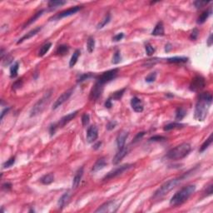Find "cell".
Masks as SVG:
<instances>
[{
	"mask_svg": "<svg viewBox=\"0 0 213 213\" xmlns=\"http://www.w3.org/2000/svg\"><path fill=\"white\" fill-rule=\"evenodd\" d=\"M80 53H81V52H80L79 49H77V50L73 53L72 58L70 59V62H69V67H70V68H72L73 66L76 64V62H78V59L79 58Z\"/></svg>",
	"mask_w": 213,
	"mask_h": 213,
	"instance_id": "83f0119b",
	"label": "cell"
},
{
	"mask_svg": "<svg viewBox=\"0 0 213 213\" xmlns=\"http://www.w3.org/2000/svg\"><path fill=\"white\" fill-rule=\"evenodd\" d=\"M14 163H15V157H12L11 158L8 159L7 162H5V163L3 164V166H4V168H8V167H10V166H13V165L14 164Z\"/></svg>",
	"mask_w": 213,
	"mask_h": 213,
	"instance_id": "b9f144b4",
	"label": "cell"
},
{
	"mask_svg": "<svg viewBox=\"0 0 213 213\" xmlns=\"http://www.w3.org/2000/svg\"><path fill=\"white\" fill-rule=\"evenodd\" d=\"M83 175V167H80L75 173V176L72 180V188H77L80 184V181L82 180V177Z\"/></svg>",
	"mask_w": 213,
	"mask_h": 213,
	"instance_id": "ac0fdd59",
	"label": "cell"
},
{
	"mask_svg": "<svg viewBox=\"0 0 213 213\" xmlns=\"http://www.w3.org/2000/svg\"><path fill=\"white\" fill-rule=\"evenodd\" d=\"M54 181V176L53 173H48L44 175V177H42L40 178V181L41 183H43L44 185H49L52 182H53Z\"/></svg>",
	"mask_w": 213,
	"mask_h": 213,
	"instance_id": "603a6c76",
	"label": "cell"
},
{
	"mask_svg": "<svg viewBox=\"0 0 213 213\" xmlns=\"http://www.w3.org/2000/svg\"><path fill=\"white\" fill-rule=\"evenodd\" d=\"M132 167H133V165H132V164H124V165H122V166H117L115 169L110 171L108 173L103 177L102 180L108 181L110 180V179H112V178L117 177V176H120V175L123 174L124 172L128 171V170L131 169Z\"/></svg>",
	"mask_w": 213,
	"mask_h": 213,
	"instance_id": "8992f818",
	"label": "cell"
},
{
	"mask_svg": "<svg viewBox=\"0 0 213 213\" xmlns=\"http://www.w3.org/2000/svg\"><path fill=\"white\" fill-rule=\"evenodd\" d=\"M112 106V100L111 99H108L107 101H106V102H105V107L107 108H111Z\"/></svg>",
	"mask_w": 213,
	"mask_h": 213,
	"instance_id": "11a10c76",
	"label": "cell"
},
{
	"mask_svg": "<svg viewBox=\"0 0 213 213\" xmlns=\"http://www.w3.org/2000/svg\"><path fill=\"white\" fill-rule=\"evenodd\" d=\"M127 137H128V132L126 131H122L117 135V145L118 150L125 147V143H126V140Z\"/></svg>",
	"mask_w": 213,
	"mask_h": 213,
	"instance_id": "9a60e30c",
	"label": "cell"
},
{
	"mask_svg": "<svg viewBox=\"0 0 213 213\" xmlns=\"http://www.w3.org/2000/svg\"><path fill=\"white\" fill-rule=\"evenodd\" d=\"M212 43H213L212 34H210L209 38H208V40H207V45H208L209 47H211V46L212 45Z\"/></svg>",
	"mask_w": 213,
	"mask_h": 213,
	"instance_id": "6f0895ef",
	"label": "cell"
},
{
	"mask_svg": "<svg viewBox=\"0 0 213 213\" xmlns=\"http://www.w3.org/2000/svg\"><path fill=\"white\" fill-rule=\"evenodd\" d=\"M188 58L186 57H172L166 59L167 62L170 63H180V62H187Z\"/></svg>",
	"mask_w": 213,
	"mask_h": 213,
	"instance_id": "484cf974",
	"label": "cell"
},
{
	"mask_svg": "<svg viewBox=\"0 0 213 213\" xmlns=\"http://www.w3.org/2000/svg\"><path fill=\"white\" fill-rule=\"evenodd\" d=\"M81 8H82V7H81V6H75V7L70 8H68V9L64 10V11L61 12L60 14H58V15H56V16H55L53 18H54V19H61V18H62L68 17V16H71V15L74 14L78 13V12L79 11Z\"/></svg>",
	"mask_w": 213,
	"mask_h": 213,
	"instance_id": "7c38bea8",
	"label": "cell"
},
{
	"mask_svg": "<svg viewBox=\"0 0 213 213\" xmlns=\"http://www.w3.org/2000/svg\"><path fill=\"white\" fill-rule=\"evenodd\" d=\"M72 93V88L64 92V93L62 94L60 97H58V99L54 102V103L53 105V109H57L58 108H59L60 106H62L67 100H68V98L71 97Z\"/></svg>",
	"mask_w": 213,
	"mask_h": 213,
	"instance_id": "30bf717a",
	"label": "cell"
},
{
	"mask_svg": "<svg viewBox=\"0 0 213 213\" xmlns=\"http://www.w3.org/2000/svg\"><path fill=\"white\" fill-rule=\"evenodd\" d=\"M41 27H37V28H35V29H33V30H31L30 32H29L28 33H26L25 35H23V36L20 38V39L18 40V42H17V44H22L23 41H25V40H28L29 39V38H31L32 37H33L34 35H36L37 33L39 32L40 30H41Z\"/></svg>",
	"mask_w": 213,
	"mask_h": 213,
	"instance_id": "d6986e66",
	"label": "cell"
},
{
	"mask_svg": "<svg viewBox=\"0 0 213 213\" xmlns=\"http://www.w3.org/2000/svg\"><path fill=\"white\" fill-rule=\"evenodd\" d=\"M212 103V95L210 93L200 94L195 108V118L197 121H204L207 116L210 106Z\"/></svg>",
	"mask_w": 213,
	"mask_h": 213,
	"instance_id": "6da1fadb",
	"label": "cell"
},
{
	"mask_svg": "<svg viewBox=\"0 0 213 213\" xmlns=\"http://www.w3.org/2000/svg\"><path fill=\"white\" fill-rule=\"evenodd\" d=\"M69 51V47L67 45H60L58 46V47L56 50V54L60 55V56H63L66 53H68Z\"/></svg>",
	"mask_w": 213,
	"mask_h": 213,
	"instance_id": "1f68e13d",
	"label": "cell"
},
{
	"mask_svg": "<svg viewBox=\"0 0 213 213\" xmlns=\"http://www.w3.org/2000/svg\"><path fill=\"white\" fill-rule=\"evenodd\" d=\"M156 78H157V72H151L150 74H148V76L146 77L145 80H146L147 83H153L156 80Z\"/></svg>",
	"mask_w": 213,
	"mask_h": 213,
	"instance_id": "ab89813d",
	"label": "cell"
},
{
	"mask_svg": "<svg viewBox=\"0 0 213 213\" xmlns=\"http://www.w3.org/2000/svg\"><path fill=\"white\" fill-rule=\"evenodd\" d=\"M123 37H124V34H123V33H120L113 37V38H112V40H113L114 42H118V41H120V40L123 39Z\"/></svg>",
	"mask_w": 213,
	"mask_h": 213,
	"instance_id": "816d5d0a",
	"label": "cell"
},
{
	"mask_svg": "<svg viewBox=\"0 0 213 213\" xmlns=\"http://www.w3.org/2000/svg\"><path fill=\"white\" fill-rule=\"evenodd\" d=\"M211 142H212V134H211L210 137L206 139V141L203 142V144L201 146V148H200V149H199V152H204L206 148H208L210 145L211 144Z\"/></svg>",
	"mask_w": 213,
	"mask_h": 213,
	"instance_id": "836d02e7",
	"label": "cell"
},
{
	"mask_svg": "<svg viewBox=\"0 0 213 213\" xmlns=\"http://www.w3.org/2000/svg\"><path fill=\"white\" fill-rule=\"evenodd\" d=\"M22 86H23V80L18 79L17 80V81H15L14 83V84H13V89H14V90H17V89H18V88H20Z\"/></svg>",
	"mask_w": 213,
	"mask_h": 213,
	"instance_id": "f6af8a7d",
	"label": "cell"
},
{
	"mask_svg": "<svg viewBox=\"0 0 213 213\" xmlns=\"http://www.w3.org/2000/svg\"><path fill=\"white\" fill-rule=\"evenodd\" d=\"M87 50H88V52H89L90 53L93 52L94 48H95V40H94L93 37H89V38H88L87 42Z\"/></svg>",
	"mask_w": 213,
	"mask_h": 213,
	"instance_id": "8d00e7d4",
	"label": "cell"
},
{
	"mask_svg": "<svg viewBox=\"0 0 213 213\" xmlns=\"http://www.w3.org/2000/svg\"><path fill=\"white\" fill-rule=\"evenodd\" d=\"M9 109H10V108H5L4 110H3L2 111V113H1V119H3L4 118V116L7 113L8 111H9Z\"/></svg>",
	"mask_w": 213,
	"mask_h": 213,
	"instance_id": "680465c9",
	"label": "cell"
},
{
	"mask_svg": "<svg viewBox=\"0 0 213 213\" xmlns=\"http://www.w3.org/2000/svg\"><path fill=\"white\" fill-rule=\"evenodd\" d=\"M186 114H187V112H186L182 108H177V111H176V120H177V121L182 120L185 117Z\"/></svg>",
	"mask_w": 213,
	"mask_h": 213,
	"instance_id": "d590c367",
	"label": "cell"
},
{
	"mask_svg": "<svg viewBox=\"0 0 213 213\" xmlns=\"http://www.w3.org/2000/svg\"><path fill=\"white\" fill-rule=\"evenodd\" d=\"M191 145L187 142L178 145L176 148L171 149L169 152L166 153V157L170 160H179L184 158L185 157L188 155V153L191 152Z\"/></svg>",
	"mask_w": 213,
	"mask_h": 213,
	"instance_id": "277c9868",
	"label": "cell"
},
{
	"mask_svg": "<svg viewBox=\"0 0 213 213\" xmlns=\"http://www.w3.org/2000/svg\"><path fill=\"white\" fill-rule=\"evenodd\" d=\"M102 90H103V85L97 82L91 90L89 98L91 100H97L102 93Z\"/></svg>",
	"mask_w": 213,
	"mask_h": 213,
	"instance_id": "8fae6325",
	"label": "cell"
},
{
	"mask_svg": "<svg viewBox=\"0 0 213 213\" xmlns=\"http://www.w3.org/2000/svg\"><path fill=\"white\" fill-rule=\"evenodd\" d=\"M131 106L136 112H141L143 111V104L140 98L134 97L131 100Z\"/></svg>",
	"mask_w": 213,
	"mask_h": 213,
	"instance_id": "2e32d148",
	"label": "cell"
},
{
	"mask_svg": "<svg viewBox=\"0 0 213 213\" xmlns=\"http://www.w3.org/2000/svg\"><path fill=\"white\" fill-rule=\"evenodd\" d=\"M165 140V137H163V136H159V135H157V136H153L150 138V141H163Z\"/></svg>",
	"mask_w": 213,
	"mask_h": 213,
	"instance_id": "c3c4849f",
	"label": "cell"
},
{
	"mask_svg": "<svg viewBox=\"0 0 213 213\" xmlns=\"http://www.w3.org/2000/svg\"><path fill=\"white\" fill-rule=\"evenodd\" d=\"M118 207H119L118 204L115 201H109V202H105L104 204L101 205L95 211V212L113 213L117 211Z\"/></svg>",
	"mask_w": 213,
	"mask_h": 213,
	"instance_id": "52a82bcc",
	"label": "cell"
},
{
	"mask_svg": "<svg viewBox=\"0 0 213 213\" xmlns=\"http://www.w3.org/2000/svg\"><path fill=\"white\" fill-rule=\"evenodd\" d=\"M153 36H163L164 35V26L163 22L157 23V24L155 26V28L152 32Z\"/></svg>",
	"mask_w": 213,
	"mask_h": 213,
	"instance_id": "7402d4cb",
	"label": "cell"
},
{
	"mask_svg": "<svg viewBox=\"0 0 213 213\" xmlns=\"http://www.w3.org/2000/svg\"><path fill=\"white\" fill-rule=\"evenodd\" d=\"M70 196H71V192L70 191H67V192H65L63 195L61 197L59 198V200H58V207L60 208V209H62V208H63L64 206H66V204L68 202L69 199H70Z\"/></svg>",
	"mask_w": 213,
	"mask_h": 213,
	"instance_id": "44dd1931",
	"label": "cell"
},
{
	"mask_svg": "<svg viewBox=\"0 0 213 213\" xmlns=\"http://www.w3.org/2000/svg\"><path fill=\"white\" fill-rule=\"evenodd\" d=\"M205 85H206L205 78L202 76H196L191 82L190 90L192 92H198L202 90V88H204Z\"/></svg>",
	"mask_w": 213,
	"mask_h": 213,
	"instance_id": "9c48e42d",
	"label": "cell"
},
{
	"mask_svg": "<svg viewBox=\"0 0 213 213\" xmlns=\"http://www.w3.org/2000/svg\"><path fill=\"white\" fill-rule=\"evenodd\" d=\"M199 35V31L197 29H194L193 31L191 32V35H190V39L191 40H196L197 38V37Z\"/></svg>",
	"mask_w": 213,
	"mask_h": 213,
	"instance_id": "bcb514c9",
	"label": "cell"
},
{
	"mask_svg": "<svg viewBox=\"0 0 213 213\" xmlns=\"http://www.w3.org/2000/svg\"><path fill=\"white\" fill-rule=\"evenodd\" d=\"M19 68V63L18 62H14L10 68V78H14L18 76V71Z\"/></svg>",
	"mask_w": 213,
	"mask_h": 213,
	"instance_id": "f546056e",
	"label": "cell"
},
{
	"mask_svg": "<svg viewBox=\"0 0 213 213\" xmlns=\"http://www.w3.org/2000/svg\"><path fill=\"white\" fill-rule=\"evenodd\" d=\"M117 73H118V69L117 68L108 70V71L103 72L102 75L98 77L97 82L102 84V85H104L105 83H108L110 81H112V79H114L117 75Z\"/></svg>",
	"mask_w": 213,
	"mask_h": 213,
	"instance_id": "ba28073f",
	"label": "cell"
},
{
	"mask_svg": "<svg viewBox=\"0 0 213 213\" xmlns=\"http://www.w3.org/2000/svg\"><path fill=\"white\" fill-rule=\"evenodd\" d=\"M107 165V162L105 160L104 157H101L99 158L98 160H97V162L94 163V165L93 166V168H92V172H98L100 171L102 168H104L105 166Z\"/></svg>",
	"mask_w": 213,
	"mask_h": 213,
	"instance_id": "ffe728a7",
	"label": "cell"
},
{
	"mask_svg": "<svg viewBox=\"0 0 213 213\" xmlns=\"http://www.w3.org/2000/svg\"><path fill=\"white\" fill-rule=\"evenodd\" d=\"M89 121H90V117H89V115L87 114V113H84V114L82 116V123H83V126H85L88 125Z\"/></svg>",
	"mask_w": 213,
	"mask_h": 213,
	"instance_id": "7bdbcfd3",
	"label": "cell"
},
{
	"mask_svg": "<svg viewBox=\"0 0 213 213\" xmlns=\"http://www.w3.org/2000/svg\"><path fill=\"white\" fill-rule=\"evenodd\" d=\"M145 49H146V53L148 56H152L154 53H155V48L152 47L150 44H147L145 46Z\"/></svg>",
	"mask_w": 213,
	"mask_h": 213,
	"instance_id": "60d3db41",
	"label": "cell"
},
{
	"mask_svg": "<svg viewBox=\"0 0 213 213\" xmlns=\"http://www.w3.org/2000/svg\"><path fill=\"white\" fill-rule=\"evenodd\" d=\"M110 20H111V15L108 14L106 15L104 18L102 19L101 22L99 23L98 25H97V29H102L103 27H105V26L107 25V24L110 22Z\"/></svg>",
	"mask_w": 213,
	"mask_h": 213,
	"instance_id": "d6a6232c",
	"label": "cell"
},
{
	"mask_svg": "<svg viewBox=\"0 0 213 213\" xmlns=\"http://www.w3.org/2000/svg\"><path fill=\"white\" fill-rule=\"evenodd\" d=\"M211 14V9L206 10V11L203 12L202 14L199 16V18H197V23H198V24H202V23H204Z\"/></svg>",
	"mask_w": 213,
	"mask_h": 213,
	"instance_id": "d4e9b609",
	"label": "cell"
},
{
	"mask_svg": "<svg viewBox=\"0 0 213 213\" xmlns=\"http://www.w3.org/2000/svg\"><path fill=\"white\" fill-rule=\"evenodd\" d=\"M121 61H122V56H121V53H120L119 50H117L115 53H114V55H113V58H112V62L113 63V64H117V63H119Z\"/></svg>",
	"mask_w": 213,
	"mask_h": 213,
	"instance_id": "f35d334b",
	"label": "cell"
},
{
	"mask_svg": "<svg viewBox=\"0 0 213 213\" xmlns=\"http://www.w3.org/2000/svg\"><path fill=\"white\" fill-rule=\"evenodd\" d=\"M101 145H102V142H101V141H98V142H97L96 144L94 145V146H93V148H94V149H95V150H98V148H100V146H101Z\"/></svg>",
	"mask_w": 213,
	"mask_h": 213,
	"instance_id": "91938a15",
	"label": "cell"
},
{
	"mask_svg": "<svg viewBox=\"0 0 213 213\" xmlns=\"http://www.w3.org/2000/svg\"><path fill=\"white\" fill-rule=\"evenodd\" d=\"M98 130L96 126H90L87 131V141L89 143L94 142L98 139Z\"/></svg>",
	"mask_w": 213,
	"mask_h": 213,
	"instance_id": "4fadbf2b",
	"label": "cell"
},
{
	"mask_svg": "<svg viewBox=\"0 0 213 213\" xmlns=\"http://www.w3.org/2000/svg\"><path fill=\"white\" fill-rule=\"evenodd\" d=\"M208 1H196L194 2V5L196 8H203L205 5H207L208 4Z\"/></svg>",
	"mask_w": 213,
	"mask_h": 213,
	"instance_id": "ee69618b",
	"label": "cell"
},
{
	"mask_svg": "<svg viewBox=\"0 0 213 213\" xmlns=\"http://www.w3.org/2000/svg\"><path fill=\"white\" fill-rule=\"evenodd\" d=\"M12 187V184L11 183H9V182H7V183H5V184L3 185V189H4V190H10Z\"/></svg>",
	"mask_w": 213,
	"mask_h": 213,
	"instance_id": "9f6ffc18",
	"label": "cell"
},
{
	"mask_svg": "<svg viewBox=\"0 0 213 213\" xmlns=\"http://www.w3.org/2000/svg\"><path fill=\"white\" fill-rule=\"evenodd\" d=\"M183 124H181V123H169V124H167V125H166V126L163 127V130L165 131H170V130H172V129H177V128H181V127H183Z\"/></svg>",
	"mask_w": 213,
	"mask_h": 213,
	"instance_id": "f1b7e54d",
	"label": "cell"
},
{
	"mask_svg": "<svg viewBox=\"0 0 213 213\" xmlns=\"http://www.w3.org/2000/svg\"><path fill=\"white\" fill-rule=\"evenodd\" d=\"M212 184L209 185L207 187H206V196H210L212 194Z\"/></svg>",
	"mask_w": 213,
	"mask_h": 213,
	"instance_id": "db71d44e",
	"label": "cell"
},
{
	"mask_svg": "<svg viewBox=\"0 0 213 213\" xmlns=\"http://www.w3.org/2000/svg\"><path fill=\"white\" fill-rule=\"evenodd\" d=\"M192 171H193V170H191V171L186 172V173L183 174V175L181 176V177H177V178H174V179H172V180H169L168 181L165 182L164 184L161 186V187H159L158 189L156 191L154 195L152 196L153 199H159L161 198V197H163V196H164L165 195H166L168 192H170L172 189L176 187L180 182H181L184 179H186V178L190 175V173H191Z\"/></svg>",
	"mask_w": 213,
	"mask_h": 213,
	"instance_id": "7a4b0ae2",
	"label": "cell"
},
{
	"mask_svg": "<svg viewBox=\"0 0 213 213\" xmlns=\"http://www.w3.org/2000/svg\"><path fill=\"white\" fill-rule=\"evenodd\" d=\"M13 60H14V58H13L12 56H10V55L7 56V55H6V58H5V60H4L3 64H4V66L8 65V64H10L12 62H13Z\"/></svg>",
	"mask_w": 213,
	"mask_h": 213,
	"instance_id": "681fc988",
	"label": "cell"
},
{
	"mask_svg": "<svg viewBox=\"0 0 213 213\" xmlns=\"http://www.w3.org/2000/svg\"><path fill=\"white\" fill-rule=\"evenodd\" d=\"M67 4L66 1H63V0H51L48 2V8L50 9H54V8H57L58 7H61L62 5Z\"/></svg>",
	"mask_w": 213,
	"mask_h": 213,
	"instance_id": "cb8c5ba5",
	"label": "cell"
},
{
	"mask_svg": "<svg viewBox=\"0 0 213 213\" xmlns=\"http://www.w3.org/2000/svg\"><path fill=\"white\" fill-rule=\"evenodd\" d=\"M93 77H94V74L91 73V72H87V73H83V74H81V75H80V76L78 78L77 82H78V83H83V82H84V81L88 80L89 78H93Z\"/></svg>",
	"mask_w": 213,
	"mask_h": 213,
	"instance_id": "e575fe53",
	"label": "cell"
},
{
	"mask_svg": "<svg viewBox=\"0 0 213 213\" xmlns=\"http://www.w3.org/2000/svg\"><path fill=\"white\" fill-rule=\"evenodd\" d=\"M78 111H75V112H71V113H69V114H68V115L62 117L61 119L59 120V122L56 123V125H57V126H58V127H62V126H64L67 123H68L70 121H72V120L76 117L77 114H78Z\"/></svg>",
	"mask_w": 213,
	"mask_h": 213,
	"instance_id": "5bb4252c",
	"label": "cell"
},
{
	"mask_svg": "<svg viewBox=\"0 0 213 213\" xmlns=\"http://www.w3.org/2000/svg\"><path fill=\"white\" fill-rule=\"evenodd\" d=\"M57 129H58V126H57V125H56V123L51 125L50 127H49V132H50L51 136L54 135L55 132H56V131H57Z\"/></svg>",
	"mask_w": 213,
	"mask_h": 213,
	"instance_id": "f907efd6",
	"label": "cell"
},
{
	"mask_svg": "<svg viewBox=\"0 0 213 213\" xmlns=\"http://www.w3.org/2000/svg\"><path fill=\"white\" fill-rule=\"evenodd\" d=\"M51 95H52V91H47V93L44 94V97L40 98L39 100L33 105V107L30 111V117H35L43 112L47 103L50 101Z\"/></svg>",
	"mask_w": 213,
	"mask_h": 213,
	"instance_id": "5b68a950",
	"label": "cell"
},
{
	"mask_svg": "<svg viewBox=\"0 0 213 213\" xmlns=\"http://www.w3.org/2000/svg\"><path fill=\"white\" fill-rule=\"evenodd\" d=\"M145 135V132H138V133L137 134V136L135 137V138H134L133 140V142H137V141H139L140 139H141L142 138V137Z\"/></svg>",
	"mask_w": 213,
	"mask_h": 213,
	"instance_id": "f5cc1de1",
	"label": "cell"
},
{
	"mask_svg": "<svg viewBox=\"0 0 213 213\" xmlns=\"http://www.w3.org/2000/svg\"><path fill=\"white\" fill-rule=\"evenodd\" d=\"M127 152H128V149L126 148H122V149H119L118 150V152H117V153L116 154L115 157H114V158H113V160H112V163L114 164V165H117V164H118V163L123 160V158H124V157L127 154Z\"/></svg>",
	"mask_w": 213,
	"mask_h": 213,
	"instance_id": "e0dca14e",
	"label": "cell"
},
{
	"mask_svg": "<svg viewBox=\"0 0 213 213\" xmlns=\"http://www.w3.org/2000/svg\"><path fill=\"white\" fill-rule=\"evenodd\" d=\"M196 191L195 185H188L187 187H184L181 189L180 191H178L173 195V196L170 200V205L173 206H179L181 204H182L191 196L194 191Z\"/></svg>",
	"mask_w": 213,
	"mask_h": 213,
	"instance_id": "3957f363",
	"label": "cell"
},
{
	"mask_svg": "<svg viewBox=\"0 0 213 213\" xmlns=\"http://www.w3.org/2000/svg\"><path fill=\"white\" fill-rule=\"evenodd\" d=\"M172 48V47H171V44H168L166 45V52H169L170 49Z\"/></svg>",
	"mask_w": 213,
	"mask_h": 213,
	"instance_id": "94428289",
	"label": "cell"
},
{
	"mask_svg": "<svg viewBox=\"0 0 213 213\" xmlns=\"http://www.w3.org/2000/svg\"><path fill=\"white\" fill-rule=\"evenodd\" d=\"M51 47H52V43H50V42H47L45 44H44L40 48L39 52H38V56L39 57H44V55L49 51Z\"/></svg>",
	"mask_w": 213,
	"mask_h": 213,
	"instance_id": "4316f807",
	"label": "cell"
},
{
	"mask_svg": "<svg viewBox=\"0 0 213 213\" xmlns=\"http://www.w3.org/2000/svg\"><path fill=\"white\" fill-rule=\"evenodd\" d=\"M125 90H126V89L123 88V89H121V90L117 91V92H115V93L109 98V99H111V100H119V99H121V98L123 97Z\"/></svg>",
	"mask_w": 213,
	"mask_h": 213,
	"instance_id": "74e56055",
	"label": "cell"
},
{
	"mask_svg": "<svg viewBox=\"0 0 213 213\" xmlns=\"http://www.w3.org/2000/svg\"><path fill=\"white\" fill-rule=\"evenodd\" d=\"M44 9H42V10H40V11H38V12H37L36 14H35L33 15V17H32V18H30V19H29V21H28V22L26 23L25 24H24V26H23V28H26L27 26L30 25L31 23H33V22H35V21H36V19H38V18H39V17H40V16H41V15H42V14H44Z\"/></svg>",
	"mask_w": 213,
	"mask_h": 213,
	"instance_id": "4dcf8cb0",
	"label": "cell"
},
{
	"mask_svg": "<svg viewBox=\"0 0 213 213\" xmlns=\"http://www.w3.org/2000/svg\"><path fill=\"white\" fill-rule=\"evenodd\" d=\"M117 126V122L116 121H110L108 124H107V130L108 131H111L112 130V129H114L115 128V126Z\"/></svg>",
	"mask_w": 213,
	"mask_h": 213,
	"instance_id": "7dc6e473",
	"label": "cell"
}]
</instances>
